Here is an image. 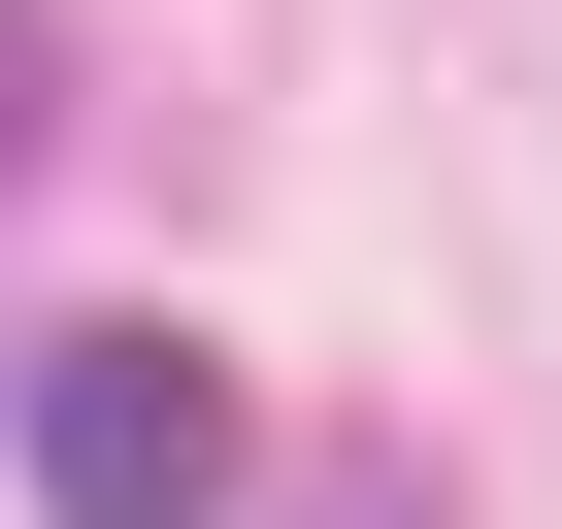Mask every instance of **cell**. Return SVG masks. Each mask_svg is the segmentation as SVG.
<instances>
[{
	"label": "cell",
	"instance_id": "7a4b0ae2",
	"mask_svg": "<svg viewBox=\"0 0 562 529\" xmlns=\"http://www.w3.org/2000/svg\"><path fill=\"white\" fill-rule=\"evenodd\" d=\"M34 133H67V34H34V0H0V166H34Z\"/></svg>",
	"mask_w": 562,
	"mask_h": 529
},
{
	"label": "cell",
	"instance_id": "6da1fadb",
	"mask_svg": "<svg viewBox=\"0 0 562 529\" xmlns=\"http://www.w3.org/2000/svg\"><path fill=\"white\" fill-rule=\"evenodd\" d=\"M232 496V364L199 331H67L34 364V529H199Z\"/></svg>",
	"mask_w": 562,
	"mask_h": 529
}]
</instances>
